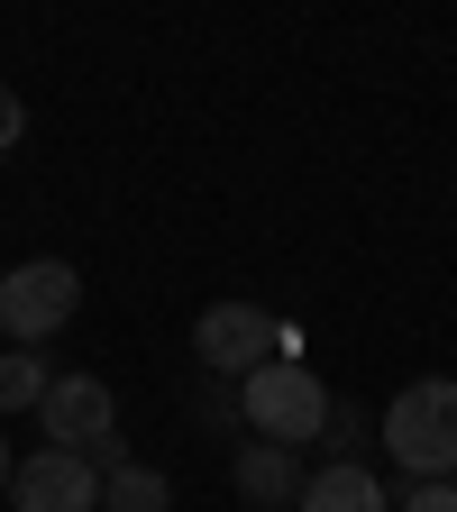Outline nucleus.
I'll use <instances>...</instances> for the list:
<instances>
[{
	"label": "nucleus",
	"mask_w": 457,
	"mask_h": 512,
	"mask_svg": "<svg viewBox=\"0 0 457 512\" xmlns=\"http://www.w3.org/2000/svg\"><path fill=\"white\" fill-rule=\"evenodd\" d=\"M394 512H457V476H421V485H412Z\"/></svg>",
	"instance_id": "obj_11"
},
{
	"label": "nucleus",
	"mask_w": 457,
	"mask_h": 512,
	"mask_svg": "<svg viewBox=\"0 0 457 512\" xmlns=\"http://www.w3.org/2000/svg\"><path fill=\"white\" fill-rule=\"evenodd\" d=\"M293 512H394V503H384V485H375V476H366L357 458H339V467H320V476H302Z\"/></svg>",
	"instance_id": "obj_7"
},
{
	"label": "nucleus",
	"mask_w": 457,
	"mask_h": 512,
	"mask_svg": "<svg viewBox=\"0 0 457 512\" xmlns=\"http://www.w3.org/2000/svg\"><path fill=\"white\" fill-rule=\"evenodd\" d=\"M165 503H174V485L156 467H138V458L101 476V512H165Z\"/></svg>",
	"instance_id": "obj_10"
},
{
	"label": "nucleus",
	"mask_w": 457,
	"mask_h": 512,
	"mask_svg": "<svg viewBox=\"0 0 457 512\" xmlns=\"http://www.w3.org/2000/svg\"><path fill=\"white\" fill-rule=\"evenodd\" d=\"M10 467H19V458H10V439H0V494H10Z\"/></svg>",
	"instance_id": "obj_13"
},
{
	"label": "nucleus",
	"mask_w": 457,
	"mask_h": 512,
	"mask_svg": "<svg viewBox=\"0 0 457 512\" xmlns=\"http://www.w3.org/2000/svg\"><path fill=\"white\" fill-rule=\"evenodd\" d=\"M384 448L394 467L421 485V476H457V384L448 375H421L384 403Z\"/></svg>",
	"instance_id": "obj_2"
},
{
	"label": "nucleus",
	"mask_w": 457,
	"mask_h": 512,
	"mask_svg": "<svg viewBox=\"0 0 457 512\" xmlns=\"http://www.w3.org/2000/svg\"><path fill=\"white\" fill-rule=\"evenodd\" d=\"M192 357H202L211 375H247L266 357H302V330L275 320L266 302H211L202 320H192Z\"/></svg>",
	"instance_id": "obj_3"
},
{
	"label": "nucleus",
	"mask_w": 457,
	"mask_h": 512,
	"mask_svg": "<svg viewBox=\"0 0 457 512\" xmlns=\"http://www.w3.org/2000/svg\"><path fill=\"white\" fill-rule=\"evenodd\" d=\"M10 512H101V467L83 448H28L10 467Z\"/></svg>",
	"instance_id": "obj_5"
},
{
	"label": "nucleus",
	"mask_w": 457,
	"mask_h": 512,
	"mask_svg": "<svg viewBox=\"0 0 457 512\" xmlns=\"http://www.w3.org/2000/svg\"><path fill=\"white\" fill-rule=\"evenodd\" d=\"M293 458H302V448L247 439V448H238V494H247V503H266V512H275V503H293V494H302V485H293Z\"/></svg>",
	"instance_id": "obj_8"
},
{
	"label": "nucleus",
	"mask_w": 457,
	"mask_h": 512,
	"mask_svg": "<svg viewBox=\"0 0 457 512\" xmlns=\"http://www.w3.org/2000/svg\"><path fill=\"white\" fill-rule=\"evenodd\" d=\"M46 384H55V366L37 348H0V421H10V412H37Z\"/></svg>",
	"instance_id": "obj_9"
},
{
	"label": "nucleus",
	"mask_w": 457,
	"mask_h": 512,
	"mask_svg": "<svg viewBox=\"0 0 457 512\" xmlns=\"http://www.w3.org/2000/svg\"><path fill=\"white\" fill-rule=\"evenodd\" d=\"M74 302H83V275L64 266V256H28V266L0 275V330L19 348H37V339H55L64 320H74Z\"/></svg>",
	"instance_id": "obj_4"
},
{
	"label": "nucleus",
	"mask_w": 457,
	"mask_h": 512,
	"mask_svg": "<svg viewBox=\"0 0 457 512\" xmlns=\"http://www.w3.org/2000/svg\"><path fill=\"white\" fill-rule=\"evenodd\" d=\"M37 421H46L55 448H92V439L119 430V403H110V384H101V375H55V384H46V403H37Z\"/></svg>",
	"instance_id": "obj_6"
},
{
	"label": "nucleus",
	"mask_w": 457,
	"mask_h": 512,
	"mask_svg": "<svg viewBox=\"0 0 457 512\" xmlns=\"http://www.w3.org/2000/svg\"><path fill=\"white\" fill-rule=\"evenodd\" d=\"M238 412L256 439H275V448H311L320 421H330V384H320L302 357H266V366H247L238 375Z\"/></svg>",
	"instance_id": "obj_1"
},
{
	"label": "nucleus",
	"mask_w": 457,
	"mask_h": 512,
	"mask_svg": "<svg viewBox=\"0 0 457 512\" xmlns=\"http://www.w3.org/2000/svg\"><path fill=\"white\" fill-rule=\"evenodd\" d=\"M19 138H28V101H19V92H10V83H0V156H10V147H19Z\"/></svg>",
	"instance_id": "obj_12"
}]
</instances>
